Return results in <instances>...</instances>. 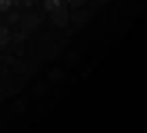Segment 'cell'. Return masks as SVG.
I'll return each instance as SVG.
<instances>
[{
  "instance_id": "cell-1",
  "label": "cell",
  "mask_w": 147,
  "mask_h": 133,
  "mask_svg": "<svg viewBox=\"0 0 147 133\" xmlns=\"http://www.w3.org/2000/svg\"><path fill=\"white\" fill-rule=\"evenodd\" d=\"M52 21H54L56 27H64V25L68 23V11H66L64 6H60V8H56V11H52Z\"/></svg>"
},
{
  "instance_id": "cell-2",
  "label": "cell",
  "mask_w": 147,
  "mask_h": 133,
  "mask_svg": "<svg viewBox=\"0 0 147 133\" xmlns=\"http://www.w3.org/2000/svg\"><path fill=\"white\" fill-rule=\"evenodd\" d=\"M62 6V0H44V8L46 11H56V8H60Z\"/></svg>"
},
{
  "instance_id": "cell-3",
  "label": "cell",
  "mask_w": 147,
  "mask_h": 133,
  "mask_svg": "<svg viewBox=\"0 0 147 133\" xmlns=\"http://www.w3.org/2000/svg\"><path fill=\"white\" fill-rule=\"evenodd\" d=\"M8 40H11V35H8V29H6V27H0V46L8 44Z\"/></svg>"
},
{
  "instance_id": "cell-4",
  "label": "cell",
  "mask_w": 147,
  "mask_h": 133,
  "mask_svg": "<svg viewBox=\"0 0 147 133\" xmlns=\"http://www.w3.org/2000/svg\"><path fill=\"white\" fill-rule=\"evenodd\" d=\"M37 17H29V21H25V29H33V27H37Z\"/></svg>"
},
{
  "instance_id": "cell-5",
  "label": "cell",
  "mask_w": 147,
  "mask_h": 133,
  "mask_svg": "<svg viewBox=\"0 0 147 133\" xmlns=\"http://www.w3.org/2000/svg\"><path fill=\"white\" fill-rule=\"evenodd\" d=\"M15 2V0H0V13H4V11H8L11 8V4Z\"/></svg>"
},
{
  "instance_id": "cell-6",
  "label": "cell",
  "mask_w": 147,
  "mask_h": 133,
  "mask_svg": "<svg viewBox=\"0 0 147 133\" xmlns=\"http://www.w3.org/2000/svg\"><path fill=\"white\" fill-rule=\"evenodd\" d=\"M87 2V0H68V4H71L73 8H79V6H83Z\"/></svg>"
},
{
  "instance_id": "cell-7",
  "label": "cell",
  "mask_w": 147,
  "mask_h": 133,
  "mask_svg": "<svg viewBox=\"0 0 147 133\" xmlns=\"http://www.w3.org/2000/svg\"><path fill=\"white\" fill-rule=\"evenodd\" d=\"M75 21H79V23H85V21H87V13H81L79 17L75 19Z\"/></svg>"
},
{
  "instance_id": "cell-8",
  "label": "cell",
  "mask_w": 147,
  "mask_h": 133,
  "mask_svg": "<svg viewBox=\"0 0 147 133\" xmlns=\"http://www.w3.org/2000/svg\"><path fill=\"white\" fill-rule=\"evenodd\" d=\"M97 2H100V4H104V2H106V0H97Z\"/></svg>"
}]
</instances>
